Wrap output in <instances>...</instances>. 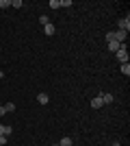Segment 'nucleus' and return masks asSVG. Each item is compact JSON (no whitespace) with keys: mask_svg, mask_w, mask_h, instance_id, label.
Returning a JSON list of instances; mask_svg holds the SVG:
<instances>
[{"mask_svg":"<svg viewBox=\"0 0 130 146\" xmlns=\"http://www.w3.org/2000/svg\"><path fill=\"white\" fill-rule=\"evenodd\" d=\"M0 7H2V9H7V7H11V0H0Z\"/></svg>","mask_w":130,"mask_h":146,"instance_id":"obj_16","label":"nucleus"},{"mask_svg":"<svg viewBox=\"0 0 130 146\" xmlns=\"http://www.w3.org/2000/svg\"><path fill=\"white\" fill-rule=\"evenodd\" d=\"M0 76H5V72H2V68H0Z\"/></svg>","mask_w":130,"mask_h":146,"instance_id":"obj_22","label":"nucleus"},{"mask_svg":"<svg viewBox=\"0 0 130 146\" xmlns=\"http://www.w3.org/2000/svg\"><path fill=\"white\" fill-rule=\"evenodd\" d=\"M122 74L130 76V66H128V63H122Z\"/></svg>","mask_w":130,"mask_h":146,"instance_id":"obj_13","label":"nucleus"},{"mask_svg":"<svg viewBox=\"0 0 130 146\" xmlns=\"http://www.w3.org/2000/svg\"><path fill=\"white\" fill-rule=\"evenodd\" d=\"M100 98H102V103H104V105L113 103V94H100Z\"/></svg>","mask_w":130,"mask_h":146,"instance_id":"obj_6","label":"nucleus"},{"mask_svg":"<svg viewBox=\"0 0 130 146\" xmlns=\"http://www.w3.org/2000/svg\"><path fill=\"white\" fill-rule=\"evenodd\" d=\"M11 7H15V9H22V7H24V2H22V0H11Z\"/></svg>","mask_w":130,"mask_h":146,"instance_id":"obj_14","label":"nucleus"},{"mask_svg":"<svg viewBox=\"0 0 130 146\" xmlns=\"http://www.w3.org/2000/svg\"><path fill=\"white\" fill-rule=\"evenodd\" d=\"M102 105H104V103H102V98H100V94H98V96H93V98H91V107H93V109H100Z\"/></svg>","mask_w":130,"mask_h":146,"instance_id":"obj_4","label":"nucleus"},{"mask_svg":"<svg viewBox=\"0 0 130 146\" xmlns=\"http://www.w3.org/2000/svg\"><path fill=\"white\" fill-rule=\"evenodd\" d=\"M115 57H117L119 63H128V48H126V44H122V46H119V50L115 52Z\"/></svg>","mask_w":130,"mask_h":146,"instance_id":"obj_1","label":"nucleus"},{"mask_svg":"<svg viewBox=\"0 0 130 146\" xmlns=\"http://www.w3.org/2000/svg\"><path fill=\"white\" fill-rule=\"evenodd\" d=\"M117 31H126V33H128L130 31V18H122L117 22Z\"/></svg>","mask_w":130,"mask_h":146,"instance_id":"obj_2","label":"nucleus"},{"mask_svg":"<svg viewBox=\"0 0 130 146\" xmlns=\"http://www.w3.org/2000/svg\"><path fill=\"white\" fill-rule=\"evenodd\" d=\"M13 129L11 127H5V124H0V135H11Z\"/></svg>","mask_w":130,"mask_h":146,"instance_id":"obj_10","label":"nucleus"},{"mask_svg":"<svg viewBox=\"0 0 130 146\" xmlns=\"http://www.w3.org/2000/svg\"><path fill=\"white\" fill-rule=\"evenodd\" d=\"M0 146H7V135H0Z\"/></svg>","mask_w":130,"mask_h":146,"instance_id":"obj_19","label":"nucleus"},{"mask_svg":"<svg viewBox=\"0 0 130 146\" xmlns=\"http://www.w3.org/2000/svg\"><path fill=\"white\" fill-rule=\"evenodd\" d=\"M2 107H5V111H7V113L15 111V105H13V103H7V105H2Z\"/></svg>","mask_w":130,"mask_h":146,"instance_id":"obj_12","label":"nucleus"},{"mask_svg":"<svg viewBox=\"0 0 130 146\" xmlns=\"http://www.w3.org/2000/svg\"><path fill=\"white\" fill-rule=\"evenodd\" d=\"M7 111H5V107H2V105H0V116H5Z\"/></svg>","mask_w":130,"mask_h":146,"instance_id":"obj_20","label":"nucleus"},{"mask_svg":"<svg viewBox=\"0 0 130 146\" xmlns=\"http://www.w3.org/2000/svg\"><path fill=\"white\" fill-rule=\"evenodd\" d=\"M126 39H128V33H126V31H115V42L126 44Z\"/></svg>","mask_w":130,"mask_h":146,"instance_id":"obj_3","label":"nucleus"},{"mask_svg":"<svg viewBox=\"0 0 130 146\" xmlns=\"http://www.w3.org/2000/svg\"><path fill=\"white\" fill-rule=\"evenodd\" d=\"M106 42H115V31H108V33H106Z\"/></svg>","mask_w":130,"mask_h":146,"instance_id":"obj_15","label":"nucleus"},{"mask_svg":"<svg viewBox=\"0 0 130 146\" xmlns=\"http://www.w3.org/2000/svg\"><path fill=\"white\" fill-rule=\"evenodd\" d=\"M54 146H59V144H54Z\"/></svg>","mask_w":130,"mask_h":146,"instance_id":"obj_23","label":"nucleus"},{"mask_svg":"<svg viewBox=\"0 0 130 146\" xmlns=\"http://www.w3.org/2000/svg\"><path fill=\"white\" fill-rule=\"evenodd\" d=\"M37 100H39V105H48L50 96H48V94H37Z\"/></svg>","mask_w":130,"mask_h":146,"instance_id":"obj_7","label":"nucleus"},{"mask_svg":"<svg viewBox=\"0 0 130 146\" xmlns=\"http://www.w3.org/2000/svg\"><path fill=\"white\" fill-rule=\"evenodd\" d=\"M39 22H41V24L46 26V24H48V22H50V20H48V15H41V18H39Z\"/></svg>","mask_w":130,"mask_h":146,"instance_id":"obj_17","label":"nucleus"},{"mask_svg":"<svg viewBox=\"0 0 130 146\" xmlns=\"http://www.w3.org/2000/svg\"><path fill=\"white\" fill-rule=\"evenodd\" d=\"M43 31H46V35H54V33H56V29H54V24H52V22H48V24L43 26Z\"/></svg>","mask_w":130,"mask_h":146,"instance_id":"obj_5","label":"nucleus"},{"mask_svg":"<svg viewBox=\"0 0 130 146\" xmlns=\"http://www.w3.org/2000/svg\"><path fill=\"white\" fill-rule=\"evenodd\" d=\"M59 146H74V140H72V137H63V140L59 142Z\"/></svg>","mask_w":130,"mask_h":146,"instance_id":"obj_9","label":"nucleus"},{"mask_svg":"<svg viewBox=\"0 0 130 146\" xmlns=\"http://www.w3.org/2000/svg\"><path fill=\"white\" fill-rule=\"evenodd\" d=\"M119 46H122L119 42H108V50H111V52H117V50H119Z\"/></svg>","mask_w":130,"mask_h":146,"instance_id":"obj_8","label":"nucleus"},{"mask_svg":"<svg viewBox=\"0 0 130 146\" xmlns=\"http://www.w3.org/2000/svg\"><path fill=\"white\" fill-rule=\"evenodd\" d=\"M111 146H122V144H119V142H113V144Z\"/></svg>","mask_w":130,"mask_h":146,"instance_id":"obj_21","label":"nucleus"},{"mask_svg":"<svg viewBox=\"0 0 130 146\" xmlns=\"http://www.w3.org/2000/svg\"><path fill=\"white\" fill-rule=\"evenodd\" d=\"M48 7H50V9H59V7H61V0H50Z\"/></svg>","mask_w":130,"mask_h":146,"instance_id":"obj_11","label":"nucleus"},{"mask_svg":"<svg viewBox=\"0 0 130 146\" xmlns=\"http://www.w3.org/2000/svg\"><path fill=\"white\" fill-rule=\"evenodd\" d=\"M61 7H72V0H61Z\"/></svg>","mask_w":130,"mask_h":146,"instance_id":"obj_18","label":"nucleus"}]
</instances>
